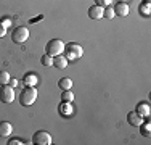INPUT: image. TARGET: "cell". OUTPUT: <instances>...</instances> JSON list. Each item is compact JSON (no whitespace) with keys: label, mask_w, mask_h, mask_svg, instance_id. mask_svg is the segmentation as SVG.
<instances>
[{"label":"cell","mask_w":151,"mask_h":145,"mask_svg":"<svg viewBox=\"0 0 151 145\" xmlns=\"http://www.w3.org/2000/svg\"><path fill=\"white\" fill-rule=\"evenodd\" d=\"M32 142L37 145H50L52 144V136L47 130H37L32 137Z\"/></svg>","instance_id":"8992f818"},{"label":"cell","mask_w":151,"mask_h":145,"mask_svg":"<svg viewBox=\"0 0 151 145\" xmlns=\"http://www.w3.org/2000/svg\"><path fill=\"white\" fill-rule=\"evenodd\" d=\"M127 121H129V124L134 126V128H140V126L143 124V118L137 113V111H130V113L127 115Z\"/></svg>","instance_id":"52a82bcc"},{"label":"cell","mask_w":151,"mask_h":145,"mask_svg":"<svg viewBox=\"0 0 151 145\" xmlns=\"http://www.w3.org/2000/svg\"><path fill=\"white\" fill-rule=\"evenodd\" d=\"M151 2V0H145V3H150Z\"/></svg>","instance_id":"4316f807"},{"label":"cell","mask_w":151,"mask_h":145,"mask_svg":"<svg viewBox=\"0 0 151 145\" xmlns=\"http://www.w3.org/2000/svg\"><path fill=\"white\" fill-rule=\"evenodd\" d=\"M61 100L66 102V103H69V102L74 100V94L71 92V90H63V94H61Z\"/></svg>","instance_id":"e0dca14e"},{"label":"cell","mask_w":151,"mask_h":145,"mask_svg":"<svg viewBox=\"0 0 151 145\" xmlns=\"http://www.w3.org/2000/svg\"><path fill=\"white\" fill-rule=\"evenodd\" d=\"M8 84L12 86V87H16V86H18V81H16V79H12V78H10V82H8Z\"/></svg>","instance_id":"d4e9b609"},{"label":"cell","mask_w":151,"mask_h":145,"mask_svg":"<svg viewBox=\"0 0 151 145\" xmlns=\"http://www.w3.org/2000/svg\"><path fill=\"white\" fill-rule=\"evenodd\" d=\"M40 63L44 65V66H53V57H50V55H42L40 58Z\"/></svg>","instance_id":"ac0fdd59"},{"label":"cell","mask_w":151,"mask_h":145,"mask_svg":"<svg viewBox=\"0 0 151 145\" xmlns=\"http://www.w3.org/2000/svg\"><path fill=\"white\" fill-rule=\"evenodd\" d=\"M45 52H47V55H50V57L61 55V53L64 52V44H63V41H61V39H52V41L47 44Z\"/></svg>","instance_id":"3957f363"},{"label":"cell","mask_w":151,"mask_h":145,"mask_svg":"<svg viewBox=\"0 0 151 145\" xmlns=\"http://www.w3.org/2000/svg\"><path fill=\"white\" fill-rule=\"evenodd\" d=\"M114 13H116L117 16H127V14L130 13V7H129V3H125V2H119V3H116V7H114Z\"/></svg>","instance_id":"9c48e42d"},{"label":"cell","mask_w":151,"mask_h":145,"mask_svg":"<svg viewBox=\"0 0 151 145\" xmlns=\"http://www.w3.org/2000/svg\"><path fill=\"white\" fill-rule=\"evenodd\" d=\"M103 13H105V7H100V5H93L88 8V16L92 20H101Z\"/></svg>","instance_id":"ba28073f"},{"label":"cell","mask_w":151,"mask_h":145,"mask_svg":"<svg viewBox=\"0 0 151 145\" xmlns=\"http://www.w3.org/2000/svg\"><path fill=\"white\" fill-rule=\"evenodd\" d=\"M140 128H142V134H143V136H146V137H150L151 136V124H150V123H145V124H142V126H140Z\"/></svg>","instance_id":"ffe728a7"},{"label":"cell","mask_w":151,"mask_h":145,"mask_svg":"<svg viewBox=\"0 0 151 145\" xmlns=\"http://www.w3.org/2000/svg\"><path fill=\"white\" fill-rule=\"evenodd\" d=\"M2 24H3L5 28H8V26H10V20H3V21H2Z\"/></svg>","instance_id":"484cf974"},{"label":"cell","mask_w":151,"mask_h":145,"mask_svg":"<svg viewBox=\"0 0 151 145\" xmlns=\"http://www.w3.org/2000/svg\"><path fill=\"white\" fill-rule=\"evenodd\" d=\"M0 100L3 103H12L15 100V87H12L10 84H3L0 87Z\"/></svg>","instance_id":"5b68a950"},{"label":"cell","mask_w":151,"mask_h":145,"mask_svg":"<svg viewBox=\"0 0 151 145\" xmlns=\"http://www.w3.org/2000/svg\"><path fill=\"white\" fill-rule=\"evenodd\" d=\"M58 87L61 90H71V87H73V81H71L69 78H61L58 81Z\"/></svg>","instance_id":"4fadbf2b"},{"label":"cell","mask_w":151,"mask_h":145,"mask_svg":"<svg viewBox=\"0 0 151 145\" xmlns=\"http://www.w3.org/2000/svg\"><path fill=\"white\" fill-rule=\"evenodd\" d=\"M137 113H138L140 116H142V118H148V116H150V105L148 103H146V102H140V103L138 105H137Z\"/></svg>","instance_id":"8fae6325"},{"label":"cell","mask_w":151,"mask_h":145,"mask_svg":"<svg viewBox=\"0 0 151 145\" xmlns=\"http://www.w3.org/2000/svg\"><path fill=\"white\" fill-rule=\"evenodd\" d=\"M60 111H61L63 115H64V113L69 115V113H71V107H69V105H64V103H63V105L60 107Z\"/></svg>","instance_id":"44dd1931"},{"label":"cell","mask_w":151,"mask_h":145,"mask_svg":"<svg viewBox=\"0 0 151 145\" xmlns=\"http://www.w3.org/2000/svg\"><path fill=\"white\" fill-rule=\"evenodd\" d=\"M103 16L108 18V20H113V18L116 16V13H114V7H113V5L105 7V13H103Z\"/></svg>","instance_id":"2e32d148"},{"label":"cell","mask_w":151,"mask_h":145,"mask_svg":"<svg viewBox=\"0 0 151 145\" xmlns=\"http://www.w3.org/2000/svg\"><path fill=\"white\" fill-rule=\"evenodd\" d=\"M23 81H24V84H26L27 87H34L35 84H37L39 78H37L35 74H26V76H24Z\"/></svg>","instance_id":"5bb4252c"},{"label":"cell","mask_w":151,"mask_h":145,"mask_svg":"<svg viewBox=\"0 0 151 145\" xmlns=\"http://www.w3.org/2000/svg\"><path fill=\"white\" fill-rule=\"evenodd\" d=\"M121 2H125V0H121Z\"/></svg>","instance_id":"83f0119b"},{"label":"cell","mask_w":151,"mask_h":145,"mask_svg":"<svg viewBox=\"0 0 151 145\" xmlns=\"http://www.w3.org/2000/svg\"><path fill=\"white\" fill-rule=\"evenodd\" d=\"M138 12H140V14H143V16H150V13H151L150 3H142V5L138 7Z\"/></svg>","instance_id":"9a60e30c"},{"label":"cell","mask_w":151,"mask_h":145,"mask_svg":"<svg viewBox=\"0 0 151 145\" xmlns=\"http://www.w3.org/2000/svg\"><path fill=\"white\" fill-rule=\"evenodd\" d=\"M95 5H100V7H108V5H111V0H95Z\"/></svg>","instance_id":"7402d4cb"},{"label":"cell","mask_w":151,"mask_h":145,"mask_svg":"<svg viewBox=\"0 0 151 145\" xmlns=\"http://www.w3.org/2000/svg\"><path fill=\"white\" fill-rule=\"evenodd\" d=\"M68 58L61 53V55H56V57H53V66H56L58 70H64V68L68 66Z\"/></svg>","instance_id":"30bf717a"},{"label":"cell","mask_w":151,"mask_h":145,"mask_svg":"<svg viewBox=\"0 0 151 145\" xmlns=\"http://www.w3.org/2000/svg\"><path fill=\"white\" fill-rule=\"evenodd\" d=\"M5 34H6V28L3 26V24H2V21H0V39H2Z\"/></svg>","instance_id":"603a6c76"},{"label":"cell","mask_w":151,"mask_h":145,"mask_svg":"<svg viewBox=\"0 0 151 145\" xmlns=\"http://www.w3.org/2000/svg\"><path fill=\"white\" fill-rule=\"evenodd\" d=\"M12 39H13V42H16V44H24L29 39V29L26 26L15 28L13 29V34H12Z\"/></svg>","instance_id":"277c9868"},{"label":"cell","mask_w":151,"mask_h":145,"mask_svg":"<svg viewBox=\"0 0 151 145\" xmlns=\"http://www.w3.org/2000/svg\"><path fill=\"white\" fill-rule=\"evenodd\" d=\"M21 144H23V142H21L19 139H12V140L8 142V145H21Z\"/></svg>","instance_id":"cb8c5ba5"},{"label":"cell","mask_w":151,"mask_h":145,"mask_svg":"<svg viewBox=\"0 0 151 145\" xmlns=\"http://www.w3.org/2000/svg\"><path fill=\"white\" fill-rule=\"evenodd\" d=\"M82 55H84V49H82L79 44L71 42V44H68V45H64V57H66L68 60H77V58H81Z\"/></svg>","instance_id":"7a4b0ae2"},{"label":"cell","mask_w":151,"mask_h":145,"mask_svg":"<svg viewBox=\"0 0 151 145\" xmlns=\"http://www.w3.org/2000/svg\"><path fill=\"white\" fill-rule=\"evenodd\" d=\"M37 100V90L34 89V87H24V90L21 92L19 95V103L23 105V107H31L34 102Z\"/></svg>","instance_id":"6da1fadb"},{"label":"cell","mask_w":151,"mask_h":145,"mask_svg":"<svg viewBox=\"0 0 151 145\" xmlns=\"http://www.w3.org/2000/svg\"><path fill=\"white\" fill-rule=\"evenodd\" d=\"M8 82H10V74H8V71H0V86L8 84Z\"/></svg>","instance_id":"d6986e66"},{"label":"cell","mask_w":151,"mask_h":145,"mask_svg":"<svg viewBox=\"0 0 151 145\" xmlns=\"http://www.w3.org/2000/svg\"><path fill=\"white\" fill-rule=\"evenodd\" d=\"M13 130L12 123L8 121H0V137H8Z\"/></svg>","instance_id":"7c38bea8"}]
</instances>
